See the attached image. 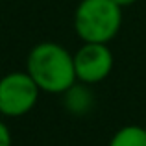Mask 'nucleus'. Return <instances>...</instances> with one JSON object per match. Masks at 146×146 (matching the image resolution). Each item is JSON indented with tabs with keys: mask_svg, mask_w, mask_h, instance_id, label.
<instances>
[{
	"mask_svg": "<svg viewBox=\"0 0 146 146\" xmlns=\"http://www.w3.org/2000/svg\"><path fill=\"white\" fill-rule=\"evenodd\" d=\"M63 104L65 109L74 117H83L87 115L94 106V96L85 83H74L67 93H63Z\"/></svg>",
	"mask_w": 146,
	"mask_h": 146,
	"instance_id": "5",
	"label": "nucleus"
},
{
	"mask_svg": "<svg viewBox=\"0 0 146 146\" xmlns=\"http://www.w3.org/2000/svg\"><path fill=\"white\" fill-rule=\"evenodd\" d=\"M41 89L26 70L7 72L0 78V115L19 118L28 115L39 100Z\"/></svg>",
	"mask_w": 146,
	"mask_h": 146,
	"instance_id": "3",
	"label": "nucleus"
},
{
	"mask_svg": "<svg viewBox=\"0 0 146 146\" xmlns=\"http://www.w3.org/2000/svg\"><path fill=\"white\" fill-rule=\"evenodd\" d=\"M26 72L37 83L41 93L48 94H63L78 83L74 54L54 41L39 43L30 50L26 57Z\"/></svg>",
	"mask_w": 146,
	"mask_h": 146,
	"instance_id": "1",
	"label": "nucleus"
},
{
	"mask_svg": "<svg viewBox=\"0 0 146 146\" xmlns=\"http://www.w3.org/2000/svg\"><path fill=\"white\" fill-rule=\"evenodd\" d=\"M113 52L102 43H83L74 54V70L80 83H100L113 70Z\"/></svg>",
	"mask_w": 146,
	"mask_h": 146,
	"instance_id": "4",
	"label": "nucleus"
},
{
	"mask_svg": "<svg viewBox=\"0 0 146 146\" xmlns=\"http://www.w3.org/2000/svg\"><path fill=\"white\" fill-rule=\"evenodd\" d=\"M144 129H146V126H144Z\"/></svg>",
	"mask_w": 146,
	"mask_h": 146,
	"instance_id": "9",
	"label": "nucleus"
},
{
	"mask_svg": "<svg viewBox=\"0 0 146 146\" xmlns=\"http://www.w3.org/2000/svg\"><path fill=\"white\" fill-rule=\"evenodd\" d=\"M113 2L117 4V6H120L122 9H124V7H128V6H133L137 0H113Z\"/></svg>",
	"mask_w": 146,
	"mask_h": 146,
	"instance_id": "8",
	"label": "nucleus"
},
{
	"mask_svg": "<svg viewBox=\"0 0 146 146\" xmlns=\"http://www.w3.org/2000/svg\"><path fill=\"white\" fill-rule=\"evenodd\" d=\"M11 144H13V137H11L9 128L6 122L0 120V146H11Z\"/></svg>",
	"mask_w": 146,
	"mask_h": 146,
	"instance_id": "7",
	"label": "nucleus"
},
{
	"mask_svg": "<svg viewBox=\"0 0 146 146\" xmlns=\"http://www.w3.org/2000/svg\"><path fill=\"white\" fill-rule=\"evenodd\" d=\"M107 146H146V129L144 126L128 124L113 133Z\"/></svg>",
	"mask_w": 146,
	"mask_h": 146,
	"instance_id": "6",
	"label": "nucleus"
},
{
	"mask_svg": "<svg viewBox=\"0 0 146 146\" xmlns=\"http://www.w3.org/2000/svg\"><path fill=\"white\" fill-rule=\"evenodd\" d=\"M72 22L83 43L107 44L120 32L122 7L113 0H80Z\"/></svg>",
	"mask_w": 146,
	"mask_h": 146,
	"instance_id": "2",
	"label": "nucleus"
}]
</instances>
